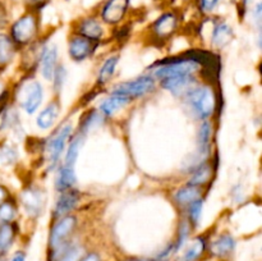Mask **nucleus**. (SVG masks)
Masks as SVG:
<instances>
[{
	"label": "nucleus",
	"instance_id": "1",
	"mask_svg": "<svg viewBox=\"0 0 262 261\" xmlns=\"http://www.w3.org/2000/svg\"><path fill=\"white\" fill-rule=\"evenodd\" d=\"M186 100L192 112L200 119H207L215 112L216 96L214 94V90L210 86H196L186 95Z\"/></svg>",
	"mask_w": 262,
	"mask_h": 261
},
{
	"label": "nucleus",
	"instance_id": "28",
	"mask_svg": "<svg viewBox=\"0 0 262 261\" xmlns=\"http://www.w3.org/2000/svg\"><path fill=\"white\" fill-rule=\"evenodd\" d=\"M15 45L10 37L4 33H0V66H5L9 63L14 56Z\"/></svg>",
	"mask_w": 262,
	"mask_h": 261
},
{
	"label": "nucleus",
	"instance_id": "2",
	"mask_svg": "<svg viewBox=\"0 0 262 261\" xmlns=\"http://www.w3.org/2000/svg\"><path fill=\"white\" fill-rule=\"evenodd\" d=\"M72 130H73L72 123H64V124L60 125L59 129L55 130V133H53L51 137L48 140L45 151L49 169H53L58 165L59 160H60L61 155H63L64 153V148H66L67 146V142H68L69 137H71L72 135Z\"/></svg>",
	"mask_w": 262,
	"mask_h": 261
},
{
	"label": "nucleus",
	"instance_id": "18",
	"mask_svg": "<svg viewBox=\"0 0 262 261\" xmlns=\"http://www.w3.org/2000/svg\"><path fill=\"white\" fill-rule=\"evenodd\" d=\"M76 174H74V168L68 165H61L56 173L55 178V188L56 191L63 192L67 189H72V187L76 184Z\"/></svg>",
	"mask_w": 262,
	"mask_h": 261
},
{
	"label": "nucleus",
	"instance_id": "17",
	"mask_svg": "<svg viewBox=\"0 0 262 261\" xmlns=\"http://www.w3.org/2000/svg\"><path fill=\"white\" fill-rule=\"evenodd\" d=\"M235 248V240L230 234H223L220 235L217 240L210 246V251L216 257H225V256L230 255Z\"/></svg>",
	"mask_w": 262,
	"mask_h": 261
},
{
	"label": "nucleus",
	"instance_id": "7",
	"mask_svg": "<svg viewBox=\"0 0 262 261\" xmlns=\"http://www.w3.org/2000/svg\"><path fill=\"white\" fill-rule=\"evenodd\" d=\"M43 100V89L38 81H31L20 90V105L27 114L37 112Z\"/></svg>",
	"mask_w": 262,
	"mask_h": 261
},
{
	"label": "nucleus",
	"instance_id": "4",
	"mask_svg": "<svg viewBox=\"0 0 262 261\" xmlns=\"http://www.w3.org/2000/svg\"><path fill=\"white\" fill-rule=\"evenodd\" d=\"M37 19L35 15L28 13L13 23L10 28V40L14 45L26 46L35 40L37 36Z\"/></svg>",
	"mask_w": 262,
	"mask_h": 261
},
{
	"label": "nucleus",
	"instance_id": "19",
	"mask_svg": "<svg viewBox=\"0 0 262 261\" xmlns=\"http://www.w3.org/2000/svg\"><path fill=\"white\" fill-rule=\"evenodd\" d=\"M233 30L228 23L220 22L214 27L211 33V44L217 49L224 48L232 41Z\"/></svg>",
	"mask_w": 262,
	"mask_h": 261
},
{
	"label": "nucleus",
	"instance_id": "15",
	"mask_svg": "<svg viewBox=\"0 0 262 261\" xmlns=\"http://www.w3.org/2000/svg\"><path fill=\"white\" fill-rule=\"evenodd\" d=\"M78 35L90 41H99L104 36V28L95 18H84L78 23Z\"/></svg>",
	"mask_w": 262,
	"mask_h": 261
},
{
	"label": "nucleus",
	"instance_id": "14",
	"mask_svg": "<svg viewBox=\"0 0 262 261\" xmlns=\"http://www.w3.org/2000/svg\"><path fill=\"white\" fill-rule=\"evenodd\" d=\"M79 201L78 191L74 189H67V191L60 192V196L56 200L55 206H54V215L58 217L68 215L72 210L76 207Z\"/></svg>",
	"mask_w": 262,
	"mask_h": 261
},
{
	"label": "nucleus",
	"instance_id": "44",
	"mask_svg": "<svg viewBox=\"0 0 262 261\" xmlns=\"http://www.w3.org/2000/svg\"><path fill=\"white\" fill-rule=\"evenodd\" d=\"M124 261H154V258H138V257H130V258H127V260Z\"/></svg>",
	"mask_w": 262,
	"mask_h": 261
},
{
	"label": "nucleus",
	"instance_id": "32",
	"mask_svg": "<svg viewBox=\"0 0 262 261\" xmlns=\"http://www.w3.org/2000/svg\"><path fill=\"white\" fill-rule=\"evenodd\" d=\"M189 230H191V224H189L187 220L181 222L178 230V238H177V242L174 243V245H176V252H178V251L184 246L186 241L188 240Z\"/></svg>",
	"mask_w": 262,
	"mask_h": 261
},
{
	"label": "nucleus",
	"instance_id": "21",
	"mask_svg": "<svg viewBox=\"0 0 262 261\" xmlns=\"http://www.w3.org/2000/svg\"><path fill=\"white\" fill-rule=\"evenodd\" d=\"M199 199H201V189H200V187L189 186V184L179 188L177 193L174 194V201L179 206H189L192 202Z\"/></svg>",
	"mask_w": 262,
	"mask_h": 261
},
{
	"label": "nucleus",
	"instance_id": "10",
	"mask_svg": "<svg viewBox=\"0 0 262 261\" xmlns=\"http://www.w3.org/2000/svg\"><path fill=\"white\" fill-rule=\"evenodd\" d=\"M129 0H106L101 9V18L105 23L117 25L127 14Z\"/></svg>",
	"mask_w": 262,
	"mask_h": 261
},
{
	"label": "nucleus",
	"instance_id": "43",
	"mask_svg": "<svg viewBox=\"0 0 262 261\" xmlns=\"http://www.w3.org/2000/svg\"><path fill=\"white\" fill-rule=\"evenodd\" d=\"M5 197H7V191H5V189L3 188L2 186H0V204H2V202L4 201Z\"/></svg>",
	"mask_w": 262,
	"mask_h": 261
},
{
	"label": "nucleus",
	"instance_id": "37",
	"mask_svg": "<svg viewBox=\"0 0 262 261\" xmlns=\"http://www.w3.org/2000/svg\"><path fill=\"white\" fill-rule=\"evenodd\" d=\"M220 0H200V9L205 13H210L219 5Z\"/></svg>",
	"mask_w": 262,
	"mask_h": 261
},
{
	"label": "nucleus",
	"instance_id": "12",
	"mask_svg": "<svg viewBox=\"0 0 262 261\" xmlns=\"http://www.w3.org/2000/svg\"><path fill=\"white\" fill-rule=\"evenodd\" d=\"M68 50L69 55L74 61H83L91 56L92 51H94V45H92V41L76 35L69 40Z\"/></svg>",
	"mask_w": 262,
	"mask_h": 261
},
{
	"label": "nucleus",
	"instance_id": "34",
	"mask_svg": "<svg viewBox=\"0 0 262 261\" xmlns=\"http://www.w3.org/2000/svg\"><path fill=\"white\" fill-rule=\"evenodd\" d=\"M79 255H81L79 247H77V246H71V247L66 248V250L60 253L59 261H78Z\"/></svg>",
	"mask_w": 262,
	"mask_h": 261
},
{
	"label": "nucleus",
	"instance_id": "40",
	"mask_svg": "<svg viewBox=\"0 0 262 261\" xmlns=\"http://www.w3.org/2000/svg\"><path fill=\"white\" fill-rule=\"evenodd\" d=\"M81 261H101L100 260V256L97 253H89L87 256H84Z\"/></svg>",
	"mask_w": 262,
	"mask_h": 261
},
{
	"label": "nucleus",
	"instance_id": "33",
	"mask_svg": "<svg viewBox=\"0 0 262 261\" xmlns=\"http://www.w3.org/2000/svg\"><path fill=\"white\" fill-rule=\"evenodd\" d=\"M18 158L15 148L10 145H4L0 148V160L4 164H13Z\"/></svg>",
	"mask_w": 262,
	"mask_h": 261
},
{
	"label": "nucleus",
	"instance_id": "31",
	"mask_svg": "<svg viewBox=\"0 0 262 261\" xmlns=\"http://www.w3.org/2000/svg\"><path fill=\"white\" fill-rule=\"evenodd\" d=\"M17 214V210H15L14 205L12 202L3 201L0 204V223L4 224V223H10L15 217Z\"/></svg>",
	"mask_w": 262,
	"mask_h": 261
},
{
	"label": "nucleus",
	"instance_id": "24",
	"mask_svg": "<svg viewBox=\"0 0 262 261\" xmlns=\"http://www.w3.org/2000/svg\"><path fill=\"white\" fill-rule=\"evenodd\" d=\"M83 135L78 133V135L74 136L73 140L71 141L68 146V150L66 153V158H64V165H68L74 168V164H76L77 159H78L79 151H81L82 146H83Z\"/></svg>",
	"mask_w": 262,
	"mask_h": 261
},
{
	"label": "nucleus",
	"instance_id": "41",
	"mask_svg": "<svg viewBox=\"0 0 262 261\" xmlns=\"http://www.w3.org/2000/svg\"><path fill=\"white\" fill-rule=\"evenodd\" d=\"M28 2H30V4L33 5V7L41 8V7H43V5H45L49 0H28Z\"/></svg>",
	"mask_w": 262,
	"mask_h": 261
},
{
	"label": "nucleus",
	"instance_id": "35",
	"mask_svg": "<svg viewBox=\"0 0 262 261\" xmlns=\"http://www.w3.org/2000/svg\"><path fill=\"white\" fill-rule=\"evenodd\" d=\"M66 69H64L63 66H58L55 69V73H54L53 81H54V89H55L56 92L60 91L61 86L66 82Z\"/></svg>",
	"mask_w": 262,
	"mask_h": 261
},
{
	"label": "nucleus",
	"instance_id": "16",
	"mask_svg": "<svg viewBox=\"0 0 262 261\" xmlns=\"http://www.w3.org/2000/svg\"><path fill=\"white\" fill-rule=\"evenodd\" d=\"M59 112H60V105H59V102L51 101L45 109L41 110L40 114L36 118V124H37V127L42 130L50 129L55 124L56 119H58Z\"/></svg>",
	"mask_w": 262,
	"mask_h": 261
},
{
	"label": "nucleus",
	"instance_id": "8",
	"mask_svg": "<svg viewBox=\"0 0 262 261\" xmlns=\"http://www.w3.org/2000/svg\"><path fill=\"white\" fill-rule=\"evenodd\" d=\"M161 86L177 96H186L192 89L197 86V79L194 74L170 77V78L163 79Z\"/></svg>",
	"mask_w": 262,
	"mask_h": 261
},
{
	"label": "nucleus",
	"instance_id": "27",
	"mask_svg": "<svg viewBox=\"0 0 262 261\" xmlns=\"http://www.w3.org/2000/svg\"><path fill=\"white\" fill-rule=\"evenodd\" d=\"M210 138H211V125H210L207 120H204L201 125H200L199 133H197V143H199L200 155H207Z\"/></svg>",
	"mask_w": 262,
	"mask_h": 261
},
{
	"label": "nucleus",
	"instance_id": "39",
	"mask_svg": "<svg viewBox=\"0 0 262 261\" xmlns=\"http://www.w3.org/2000/svg\"><path fill=\"white\" fill-rule=\"evenodd\" d=\"M253 15H255V20L257 22V25H261V18H262V7L261 3H257V5L255 7V10H253Z\"/></svg>",
	"mask_w": 262,
	"mask_h": 261
},
{
	"label": "nucleus",
	"instance_id": "36",
	"mask_svg": "<svg viewBox=\"0 0 262 261\" xmlns=\"http://www.w3.org/2000/svg\"><path fill=\"white\" fill-rule=\"evenodd\" d=\"M174 252H176V245H174V243H170V245L166 246L161 252L158 253V256L154 258V261H168Z\"/></svg>",
	"mask_w": 262,
	"mask_h": 261
},
{
	"label": "nucleus",
	"instance_id": "22",
	"mask_svg": "<svg viewBox=\"0 0 262 261\" xmlns=\"http://www.w3.org/2000/svg\"><path fill=\"white\" fill-rule=\"evenodd\" d=\"M206 250V241L204 237H197L192 241L189 247L184 251L178 261H197Z\"/></svg>",
	"mask_w": 262,
	"mask_h": 261
},
{
	"label": "nucleus",
	"instance_id": "3",
	"mask_svg": "<svg viewBox=\"0 0 262 261\" xmlns=\"http://www.w3.org/2000/svg\"><path fill=\"white\" fill-rule=\"evenodd\" d=\"M156 82L152 76H141L137 78L132 79V81L122 82L118 83L117 86L113 87V94L120 95L127 99H137V97H142L145 95L150 94L151 91L155 90Z\"/></svg>",
	"mask_w": 262,
	"mask_h": 261
},
{
	"label": "nucleus",
	"instance_id": "25",
	"mask_svg": "<svg viewBox=\"0 0 262 261\" xmlns=\"http://www.w3.org/2000/svg\"><path fill=\"white\" fill-rule=\"evenodd\" d=\"M15 230L10 223L0 224V256L7 253L9 248L12 247L13 241H14Z\"/></svg>",
	"mask_w": 262,
	"mask_h": 261
},
{
	"label": "nucleus",
	"instance_id": "5",
	"mask_svg": "<svg viewBox=\"0 0 262 261\" xmlns=\"http://www.w3.org/2000/svg\"><path fill=\"white\" fill-rule=\"evenodd\" d=\"M200 64L193 58L189 59H179V60L170 61V63L161 64L159 68L154 71V78L163 79L170 78L177 76H186V74H194Z\"/></svg>",
	"mask_w": 262,
	"mask_h": 261
},
{
	"label": "nucleus",
	"instance_id": "26",
	"mask_svg": "<svg viewBox=\"0 0 262 261\" xmlns=\"http://www.w3.org/2000/svg\"><path fill=\"white\" fill-rule=\"evenodd\" d=\"M118 60H119V58L117 55H114L110 56V58H107L104 61V64L100 68L99 74H97V83L102 86V84L107 83L112 79L113 74L115 73V68L118 66Z\"/></svg>",
	"mask_w": 262,
	"mask_h": 261
},
{
	"label": "nucleus",
	"instance_id": "6",
	"mask_svg": "<svg viewBox=\"0 0 262 261\" xmlns=\"http://www.w3.org/2000/svg\"><path fill=\"white\" fill-rule=\"evenodd\" d=\"M77 225V219L73 215H64L54 224L50 233V247L53 251L60 250L67 238L72 234Z\"/></svg>",
	"mask_w": 262,
	"mask_h": 261
},
{
	"label": "nucleus",
	"instance_id": "42",
	"mask_svg": "<svg viewBox=\"0 0 262 261\" xmlns=\"http://www.w3.org/2000/svg\"><path fill=\"white\" fill-rule=\"evenodd\" d=\"M26 260V255L25 252H22V251H18V252L14 253V256H13L12 261H25Z\"/></svg>",
	"mask_w": 262,
	"mask_h": 261
},
{
	"label": "nucleus",
	"instance_id": "23",
	"mask_svg": "<svg viewBox=\"0 0 262 261\" xmlns=\"http://www.w3.org/2000/svg\"><path fill=\"white\" fill-rule=\"evenodd\" d=\"M212 174V168L210 164H200L196 166L193 171H192V176L189 178L188 184L189 186L194 187H201L204 184H206L210 181Z\"/></svg>",
	"mask_w": 262,
	"mask_h": 261
},
{
	"label": "nucleus",
	"instance_id": "30",
	"mask_svg": "<svg viewBox=\"0 0 262 261\" xmlns=\"http://www.w3.org/2000/svg\"><path fill=\"white\" fill-rule=\"evenodd\" d=\"M102 122V114L100 112H91L87 114L86 119L82 120L81 124V132L82 135L90 132L92 128H96L100 123Z\"/></svg>",
	"mask_w": 262,
	"mask_h": 261
},
{
	"label": "nucleus",
	"instance_id": "20",
	"mask_svg": "<svg viewBox=\"0 0 262 261\" xmlns=\"http://www.w3.org/2000/svg\"><path fill=\"white\" fill-rule=\"evenodd\" d=\"M128 102H129V99H127V97L113 94L112 96L107 97V99H105L101 102V105H100V113L102 115H106V117H112L115 113L119 112L120 109H123Z\"/></svg>",
	"mask_w": 262,
	"mask_h": 261
},
{
	"label": "nucleus",
	"instance_id": "13",
	"mask_svg": "<svg viewBox=\"0 0 262 261\" xmlns=\"http://www.w3.org/2000/svg\"><path fill=\"white\" fill-rule=\"evenodd\" d=\"M41 74L46 81H53L54 73L58 67V48L55 45L46 46L40 56Z\"/></svg>",
	"mask_w": 262,
	"mask_h": 261
},
{
	"label": "nucleus",
	"instance_id": "9",
	"mask_svg": "<svg viewBox=\"0 0 262 261\" xmlns=\"http://www.w3.org/2000/svg\"><path fill=\"white\" fill-rule=\"evenodd\" d=\"M178 28V17L176 13L166 12L161 14L152 25V33L158 40H168Z\"/></svg>",
	"mask_w": 262,
	"mask_h": 261
},
{
	"label": "nucleus",
	"instance_id": "45",
	"mask_svg": "<svg viewBox=\"0 0 262 261\" xmlns=\"http://www.w3.org/2000/svg\"><path fill=\"white\" fill-rule=\"evenodd\" d=\"M3 96H4V84L0 81V100L3 99Z\"/></svg>",
	"mask_w": 262,
	"mask_h": 261
},
{
	"label": "nucleus",
	"instance_id": "46",
	"mask_svg": "<svg viewBox=\"0 0 262 261\" xmlns=\"http://www.w3.org/2000/svg\"><path fill=\"white\" fill-rule=\"evenodd\" d=\"M0 261H3V258H2V257H0Z\"/></svg>",
	"mask_w": 262,
	"mask_h": 261
},
{
	"label": "nucleus",
	"instance_id": "29",
	"mask_svg": "<svg viewBox=\"0 0 262 261\" xmlns=\"http://www.w3.org/2000/svg\"><path fill=\"white\" fill-rule=\"evenodd\" d=\"M202 209H204V200L199 199L192 202L188 206V223L191 225L197 227L202 216Z\"/></svg>",
	"mask_w": 262,
	"mask_h": 261
},
{
	"label": "nucleus",
	"instance_id": "11",
	"mask_svg": "<svg viewBox=\"0 0 262 261\" xmlns=\"http://www.w3.org/2000/svg\"><path fill=\"white\" fill-rule=\"evenodd\" d=\"M25 211L28 216H40L43 209V193L38 188H27L22 192L20 196Z\"/></svg>",
	"mask_w": 262,
	"mask_h": 261
},
{
	"label": "nucleus",
	"instance_id": "38",
	"mask_svg": "<svg viewBox=\"0 0 262 261\" xmlns=\"http://www.w3.org/2000/svg\"><path fill=\"white\" fill-rule=\"evenodd\" d=\"M8 20V14H7V9H5L4 4L0 2V30L5 27Z\"/></svg>",
	"mask_w": 262,
	"mask_h": 261
}]
</instances>
